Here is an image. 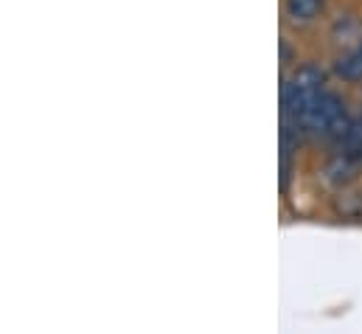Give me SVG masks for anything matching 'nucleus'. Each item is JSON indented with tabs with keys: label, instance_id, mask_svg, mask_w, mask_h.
<instances>
[{
	"label": "nucleus",
	"instance_id": "nucleus-1",
	"mask_svg": "<svg viewBox=\"0 0 362 334\" xmlns=\"http://www.w3.org/2000/svg\"><path fill=\"white\" fill-rule=\"evenodd\" d=\"M295 124H300L303 129L317 132V135L343 138L351 121H349V115H346V104L340 101V96L329 93V90H320V93L295 115Z\"/></svg>",
	"mask_w": 362,
	"mask_h": 334
},
{
	"label": "nucleus",
	"instance_id": "nucleus-2",
	"mask_svg": "<svg viewBox=\"0 0 362 334\" xmlns=\"http://www.w3.org/2000/svg\"><path fill=\"white\" fill-rule=\"evenodd\" d=\"M323 84H326V74H323L320 68H315V65L298 68V71L284 82V90H281V104H284L286 115L295 118L320 90H326Z\"/></svg>",
	"mask_w": 362,
	"mask_h": 334
},
{
	"label": "nucleus",
	"instance_id": "nucleus-3",
	"mask_svg": "<svg viewBox=\"0 0 362 334\" xmlns=\"http://www.w3.org/2000/svg\"><path fill=\"white\" fill-rule=\"evenodd\" d=\"M323 6H326V0H286L284 11L295 23H312L323 11Z\"/></svg>",
	"mask_w": 362,
	"mask_h": 334
},
{
	"label": "nucleus",
	"instance_id": "nucleus-4",
	"mask_svg": "<svg viewBox=\"0 0 362 334\" xmlns=\"http://www.w3.org/2000/svg\"><path fill=\"white\" fill-rule=\"evenodd\" d=\"M337 74H340L343 79H349V82H360L362 79V54L360 51H351L349 57H343V59L337 62Z\"/></svg>",
	"mask_w": 362,
	"mask_h": 334
},
{
	"label": "nucleus",
	"instance_id": "nucleus-5",
	"mask_svg": "<svg viewBox=\"0 0 362 334\" xmlns=\"http://www.w3.org/2000/svg\"><path fill=\"white\" fill-rule=\"evenodd\" d=\"M357 51H360V54H362V45H360V48H357Z\"/></svg>",
	"mask_w": 362,
	"mask_h": 334
}]
</instances>
